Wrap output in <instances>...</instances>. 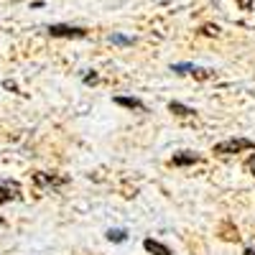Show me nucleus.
I'll list each match as a JSON object with an SVG mask.
<instances>
[{
  "label": "nucleus",
  "instance_id": "1",
  "mask_svg": "<svg viewBox=\"0 0 255 255\" xmlns=\"http://www.w3.org/2000/svg\"><path fill=\"white\" fill-rule=\"evenodd\" d=\"M243 151H255V140L250 138H227L212 148V153L217 156H232V153H243Z\"/></svg>",
  "mask_w": 255,
  "mask_h": 255
},
{
  "label": "nucleus",
  "instance_id": "2",
  "mask_svg": "<svg viewBox=\"0 0 255 255\" xmlns=\"http://www.w3.org/2000/svg\"><path fill=\"white\" fill-rule=\"evenodd\" d=\"M171 72H176V74H191V77H197V79H202V82L215 77V72H212V69L194 67V64H186V61H181V64H171Z\"/></svg>",
  "mask_w": 255,
  "mask_h": 255
},
{
  "label": "nucleus",
  "instance_id": "3",
  "mask_svg": "<svg viewBox=\"0 0 255 255\" xmlns=\"http://www.w3.org/2000/svg\"><path fill=\"white\" fill-rule=\"evenodd\" d=\"M49 33L56 36V38H84L87 31L79 28V26H67V23H54L49 26Z\"/></svg>",
  "mask_w": 255,
  "mask_h": 255
},
{
  "label": "nucleus",
  "instance_id": "4",
  "mask_svg": "<svg viewBox=\"0 0 255 255\" xmlns=\"http://www.w3.org/2000/svg\"><path fill=\"white\" fill-rule=\"evenodd\" d=\"M67 181H69L67 176H54V174H44V171H36L33 174V184L38 189H59V186H64Z\"/></svg>",
  "mask_w": 255,
  "mask_h": 255
},
{
  "label": "nucleus",
  "instance_id": "5",
  "mask_svg": "<svg viewBox=\"0 0 255 255\" xmlns=\"http://www.w3.org/2000/svg\"><path fill=\"white\" fill-rule=\"evenodd\" d=\"M202 156L199 153H191V151H181L171 158V166H191V163H199Z\"/></svg>",
  "mask_w": 255,
  "mask_h": 255
},
{
  "label": "nucleus",
  "instance_id": "6",
  "mask_svg": "<svg viewBox=\"0 0 255 255\" xmlns=\"http://www.w3.org/2000/svg\"><path fill=\"white\" fill-rule=\"evenodd\" d=\"M143 248H145V253H151V255H171L168 245H163V243H158L153 238H145L143 240Z\"/></svg>",
  "mask_w": 255,
  "mask_h": 255
},
{
  "label": "nucleus",
  "instance_id": "7",
  "mask_svg": "<svg viewBox=\"0 0 255 255\" xmlns=\"http://www.w3.org/2000/svg\"><path fill=\"white\" fill-rule=\"evenodd\" d=\"M113 102H115V105H120V108H125V110H138V113H145V105H143L138 97H115Z\"/></svg>",
  "mask_w": 255,
  "mask_h": 255
},
{
  "label": "nucleus",
  "instance_id": "8",
  "mask_svg": "<svg viewBox=\"0 0 255 255\" xmlns=\"http://www.w3.org/2000/svg\"><path fill=\"white\" fill-rule=\"evenodd\" d=\"M18 197V184H0V204L8 202V199H15Z\"/></svg>",
  "mask_w": 255,
  "mask_h": 255
},
{
  "label": "nucleus",
  "instance_id": "9",
  "mask_svg": "<svg viewBox=\"0 0 255 255\" xmlns=\"http://www.w3.org/2000/svg\"><path fill=\"white\" fill-rule=\"evenodd\" d=\"M168 113H174V115H179V118H191V115H194V110L186 108V105H181V102H176V100L168 102Z\"/></svg>",
  "mask_w": 255,
  "mask_h": 255
},
{
  "label": "nucleus",
  "instance_id": "10",
  "mask_svg": "<svg viewBox=\"0 0 255 255\" xmlns=\"http://www.w3.org/2000/svg\"><path fill=\"white\" fill-rule=\"evenodd\" d=\"M105 238H108L110 243H125L128 240V232L125 230H108V235H105Z\"/></svg>",
  "mask_w": 255,
  "mask_h": 255
},
{
  "label": "nucleus",
  "instance_id": "11",
  "mask_svg": "<svg viewBox=\"0 0 255 255\" xmlns=\"http://www.w3.org/2000/svg\"><path fill=\"white\" fill-rule=\"evenodd\" d=\"M110 41H113V44H118V46H133V38L120 36V33H113V36H110Z\"/></svg>",
  "mask_w": 255,
  "mask_h": 255
},
{
  "label": "nucleus",
  "instance_id": "12",
  "mask_svg": "<svg viewBox=\"0 0 255 255\" xmlns=\"http://www.w3.org/2000/svg\"><path fill=\"white\" fill-rule=\"evenodd\" d=\"M100 82V77L92 72V74H84V84H97Z\"/></svg>",
  "mask_w": 255,
  "mask_h": 255
},
{
  "label": "nucleus",
  "instance_id": "13",
  "mask_svg": "<svg viewBox=\"0 0 255 255\" xmlns=\"http://www.w3.org/2000/svg\"><path fill=\"white\" fill-rule=\"evenodd\" d=\"M202 31H204L207 36H217V33H220V28H217V26H204Z\"/></svg>",
  "mask_w": 255,
  "mask_h": 255
},
{
  "label": "nucleus",
  "instance_id": "14",
  "mask_svg": "<svg viewBox=\"0 0 255 255\" xmlns=\"http://www.w3.org/2000/svg\"><path fill=\"white\" fill-rule=\"evenodd\" d=\"M245 168H248V171H250V174L255 176V156H250V158H248V163H245Z\"/></svg>",
  "mask_w": 255,
  "mask_h": 255
},
{
  "label": "nucleus",
  "instance_id": "15",
  "mask_svg": "<svg viewBox=\"0 0 255 255\" xmlns=\"http://www.w3.org/2000/svg\"><path fill=\"white\" fill-rule=\"evenodd\" d=\"M238 5H240L243 10H250V8H253V0H238Z\"/></svg>",
  "mask_w": 255,
  "mask_h": 255
},
{
  "label": "nucleus",
  "instance_id": "16",
  "mask_svg": "<svg viewBox=\"0 0 255 255\" xmlns=\"http://www.w3.org/2000/svg\"><path fill=\"white\" fill-rule=\"evenodd\" d=\"M243 255H255V248H245V253Z\"/></svg>",
  "mask_w": 255,
  "mask_h": 255
}]
</instances>
